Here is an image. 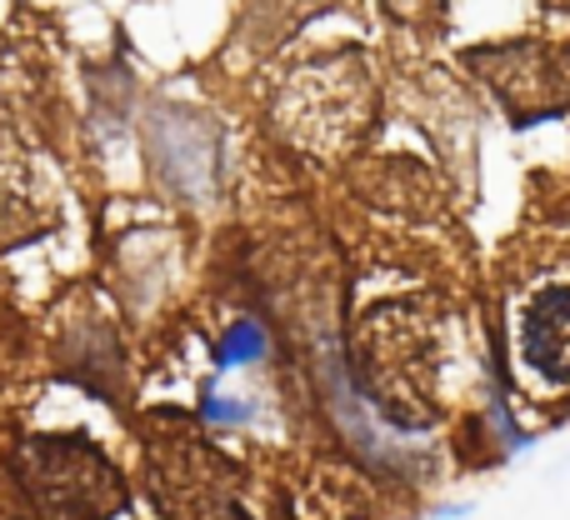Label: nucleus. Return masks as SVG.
<instances>
[{
  "instance_id": "obj_6",
  "label": "nucleus",
  "mask_w": 570,
  "mask_h": 520,
  "mask_svg": "<svg viewBox=\"0 0 570 520\" xmlns=\"http://www.w3.org/2000/svg\"><path fill=\"white\" fill-rule=\"evenodd\" d=\"M425 516H431V520H471L475 516V501H445V506H431Z\"/></svg>"
},
{
  "instance_id": "obj_2",
  "label": "nucleus",
  "mask_w": 570,
  "mask_h": 520,
  "mask_svg": "<svg viewBox=\"0 0 570 520\" xmlns=\"http://www.w3.org/2000/svg\"><path fill=\"white\" fill-rule=\"evenodd\" d=\"M365 106H371V86H365L361 66L335 60V66H305L291 80L281 100V116L291 126V136H301L305 146L331 150L361 130Z\"/></svg>"
},
{
  "instance_id": "obj_3",
  "label": "nucleus",
  "mask_w": 570,
  "mask_h": 520,
  "mask_svg": "<svg viewBox=\"0 0 570 520\" xmlns=\"http://www.w3.org/2000/svg\"><path fill=\"white\" fill-rule=\"evenodd\" d=\"M266 351H271V341H266V331H261V321L240 315V321L230 325L226 335H220V345H216V365H220V371H236V365H256Z\"/></svg>"
},
{
  "instance_id": "obj_5",
  "label": "nucleus",
  "mask_w": 570,
  "mask_h": 520,
  "mask_svg": "<svg viewBox=\"0 0 570 520\" xmlns=\"http://www.w3.org/2000/svg\"><path fill=\"white\" fill-rule=\"evenodd\" d=\"M551 70H556V106H570V40L551 46Z\"/></svg>"
},
{
  "instance_id": "obj_4",
  "label": "nucleus",
  "mask_w": 570,
  "mask_h": 520,
  "mask_svg": "<svg viewBox=\"0 0 570 520\" xmlns=\"http://www.w3.org/2000/svg\"><path fill=\"white\" fill-rule=\"evenodd\" d=\"M200 415H206L210 425H240V421H250V405L226 401V395H216V385H206V395H200Z\"/></svg>"
},
{
  "instance_id": "obj_1",
  "label": "nucleus",
  "mask_w": 570,
  "mask_h": 520,
  "mask_svg": "<svg viewBox=\"0 0 570 520\" xmlns=\"http://www.w3.org/2000/svg\"><path fill=\"white\" fill-rule=\"evenodd\" d=\"M511 365L531 401L570 395V261L531 271L511 295Z\"/></svg>"
}]
</instances>
